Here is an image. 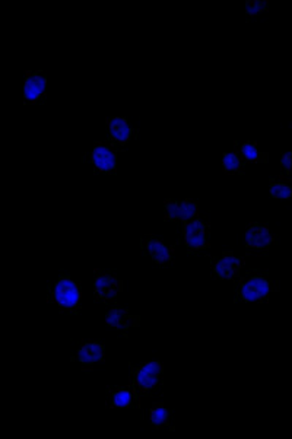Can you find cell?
<instances>
[{
	"mask_svg": "<svg viewBox=\"0 0 292 439\" xmlns=\"http://www.w3.org/2000/svg\"><path fill=\"white\" fill-rule=\"evenodd\" d=\"M47 74L43 70H28L23 82V104L43 105L46 103Z\"/></svg>",
	"mask_w": 292,
	"mask_h": 439,
	"instance_id": "9",
	"label": "cell"
},
{
	"mask_svg": "<svg viewBox=\"0 0 292 439\" xmlns=\"http://www.w3.org/2000/svg\"><path fill=\"white\" fill-rule=\"evenodd\" d=\"M82 347L94 363H101L106 360V347L101 343L93 342V340H85Z\"/></svg>",
	"mask_w": 292,
	"mask_h": 439,
	"instance_id": "18",
	"label": "cell"
},
{
	"mask_svg": "<svg viewBox=\"0 0 292 439\" xmlns=\"http://www.w3.org/2000/svg\"><path fill=\"white\" fill-rule=\"evenodd\" d=\"M73 360L78 362L85 372H93V371H94L95 363L90 359V356L86 355L84 347H79V349L76 350V352L73 354Z\"/></svg>",
	"mask_w": 292,
	"mask_h": 439,
	"instance_id": "22",
	"label": "cell"
},
{
	"mask_svg": "<svg viewBox=\"0 0 292 439\" xmlns=\"http://www.w3.org/2000/svg\"><path fill=\"white\" fill-rule=\"evenodd\" d=\"M179 205H180L182 222L199 218V205L195 202V200L183 198V200H179Z\"/></svg>",
	"mask_w": 292,
	"mask_h": 439,
	"instance_id": "19",
	"label": "cell"
},
{
	"mask_svg": "<svg viewBox=\"0 0 292 439\" xmlns=\"http://www.w3.org/2000/svg\"><path fill=\"white\" fill-rule=\"evenodd\" d=\"M110 143L114 146H126L129 142L135 141L139 129L130 127L129 121L124 117H108L106 120Z\"/></svg>",
	"mask_w": 292,
	"mask_h": 439,
	"instance_id": "10",
	"label": "cell"
},
{
	"mask_svg": "<svg viewBox=\"0 0 292 439\" xmlns=\"http://www.w3.org/2000/svg\"><path fill=\"white\" fill-rule=\"evenodd\" d=\"M164 216L167 222H182L179 200L167 198L164 202Z\"/></svg>",
	"mask_w": 292,
	"mask_h": 439,
	"instance_id": "20",
	"label": "cell"
},
{
	"mask_svg": "<svg viewBox=\"0 0 292 439\" xmlns=\"http://www.w3.org/2000/svg\"><path fill=\"white\" fill-rule=\"evenodd\" d=\"M106 324L110 329H116L117 331L126 333L130 329H135L141 325V316L132 314L121 307L114 305L106 312Z\"/></svg>",
	"mask_w": 292,
	"mask_h": 439,
	"instance_id": "12",
	"label": "cell"
},
{
	"mask_svg": "<svg viewBox=\"0 0 292 439\" xmlns=\"http://www.w3.org/2000/svg\"><path fill=\"white\" fill-rule=\"evenodd\" d=\"M281 291V282L262 272H249L240 276L235 287V304H266L273 292Z\"/></svg>",
	"mask_w": 292,
	"mask_h": 439,
	"instance_id": "1",
	"label": "cell"
},
{
	"mask_svg": "<svg viewBox=\"0 0 292 439\" xmlns=\"http://www.w3.org/2000/svg\"><path fill=\"white\" fill-rule=\"evenodd\" d=\"M281 167L284 170V177L286 178V181L291 183V180H292V154L291 152H288L282 156Z\"/></svg>",
	"mask_w": 292,
	"mask_h": 439,
	"instance_id": "23",
	"label": "cell"
},
{
	"mask_svg": "<svg viewBox=\"0 0 292 439\" xmlns=\"http://www.w3.org/2000/svg\"><path fill=\"white\" fill-rule=\"evenodd\" d=\"M269 193L272 198H291L292 187L289 181H284L282 178H271L269 180Z\"/></svg>",
	"mask_w": 292,
	"mask_h": 439,
	"instance_id": "17",
	"label": "cell"
},
{
	"mask_svg": "<svg viewBox=\"0 0 292 439\" xmlns=\"http://www.w3.org/2000/svg\"><path fill=\"white\" fill-rule=\"evenodd\" d=\"M275 245V236L268 225L262 222H251L246 231V247L250 249L268 251Z\"/></svg>",
	"mask_w": 292,
	"mask_h": 439,
	"instance_id": "11",
	"label": "cell"
},
{
	"mask_svg": "<svg viewBox=\"0 0 292 439\" xmlns=\"http://www.w3.org/2000/svg\"><path fill=\"white\" fill-rule=\"evenodd\" d=\"M148 416L150 420V425L158 431L167 429L170 432H174V426L171 425V413L162 403H154L149 410Z\"/></svg>",
	"mask_w": 292,
	"mask_h": 439,
	"instance_id": "15",
	"label": "cell"
},
{
	"mask_svg": "<svg viewBox=\"0 0 292 439\" xmlns=\"http://www.w3.org/2000/svg\"><path fill=\"white\" fill-rule=\"evenodd\" d=\"M123 291V280L116 272L94 270V298L98 304H111Z\"/></svg>",
	"mask_w": 292,
	"mask_h": 439,
	"instance_id": "3",
	"label": "cell"
},
{
	"mask_svg": "<svg viewBox=\"0 0 292 439\" xmlns=\"http://www.w3.org/2000/svg\"><path fill=\"white\" fill-rule=\"evenodd\" d=\"M222 170L228 175H244V162L237 150H228L222 155Z\"/></svg>",
	"mask_w": 292,
	"mask_h": 439,
	"instance_id": "16",
	"label": "cell"
},
{
	"mask_svg": "<svg viewBox=\"0 0 292 439\" xmlns=\"http://www.w3.org/2000/svg\"><path fill=\"white\" fill-rule=\"evenodd\" d=\"M86 161L95 174L116 175L117 172V150L110 142H97L86 154Z\"/></svg>",
	"mask_w": 292,
	"mask_h": 439,
	"instance_id": "6",
	"label": "cell"
},
{
	"mask_svg": "<svg viewBox=\"0 0 292 439\" xmlns=\"http://www.w3.org/2000/svg\"><path fill=\"white\" fill-rule=\"evenodd\" d=\"M235 150L244 164H268L269 154L260 150L257 143L253 141H237Z\"/></svg>",
	"mask_w": 292,
	"mask_h": 439,
	"instance_id": "14",
	"label": "cell"
},
{
	"mask_svg": "<svg viewBox=\"0 0 292 439\" xmlns=\"http://www.w3.org/2000/svg\"><path fill=\"white\" fill-rule=\"evenodd\" d=\"M47 303L56 305L63 316H79L82 311V291L70 276L60 274L50 283Z\"/></svg>",
	"mask_w": 292,
	"mask_h": 439,
	"instance_id": "2",
	"label": "cell"
},
{
	"mask_svg": "<svg viewBox=\"0 0 292 439\" xmlns=\"http://www.w3.org/2000/svg\"><path fill=\"white\" fill-rule=\"evenodd\" d=\"M246 257L237 256L233 251H224L220 257L211 258V267L213 276L218 280L238 279L241 270H243L246 265Z\"/></svg>",
	"mask_w": 292,
	"mask_h": 439,
	"instance_id": "8",
	"label": "cell"
},
{
	"mask_svg": "<svg viewBox=\"0 0 292 439\" xmlns=\"http://www.w3.org/2000/svg\"><path fill=\"white\" fill-rule=\"evenodd\" d=\"M182 223H183V243L190 256L199 253V251L208 249L211 247L209 222L196 218L192 221H184Z\"/></svg>",
	"mask_w": 292,
	"mask_h": 439,
	"instance_id": "4",
	"label": "cell"
},
{
	"mask_svg": "<svg viewBox=\"0 0 292 439\" xmlns=\"http://www.w3.org/2000/svg\"><path fill=\"white\" fill-rule=\"evenodd\" d=\"M141 249L144 257L152 260L154 265L159 267H173L174 266V248L161 241L158 236L146 234L141 240Z\"/></svg>",
	"mask_w": 292,
	"mask_h": 439,
	"instance_id": "7",
	"label": "cell"
},
{
	"mask_svg": "<svg viewBox=\"0 0 292 439\" xmlns=\"http://www.w3.org/2000/svg\"><path fill=\"white\" fill-rule=\"evenodd\" d=\"M130 369H132L133 387L136 388V391L146 394V393L155 391L161 385V378L164 372V367L161 362L149 360V362H144L142 365L139 367L130 365Z\"/></svg>",
	"mask_w": 292,
	"mask_h": 439,
	"instance_id": "5",
	"label": "cell"
},
{
	"mask_svg": "<svg viewBox=\"0 0 292 439\" xmlns=\"http://www.w3.org/2000/svg\"><path fill=\"white\" fill-rule=\"evenodd\" d=\"M269 2L268 0H247L246 2V15L247 18H255L262 12L268 9Z\"/></svg>",
	"mask_w": 292,
	"mask_h": 439,
	"instance_id": "21",
	"label": "cell"
},
{
	"mask_svg": "<svg viewBox=\"0 0 292 439\" xmlns=\"http://www.w3.org/2000/svg\"><path fill=\"white\" fill-rule=\"evenodd\" d=\"M137 391L133 384L129 385H107V407L129 409L136 406Z\"/></svg>",
	"mask_w": 292,
	"mask_h": 439,
	"instance_id": "13",
	"label": "cell"
}]
</instances>
